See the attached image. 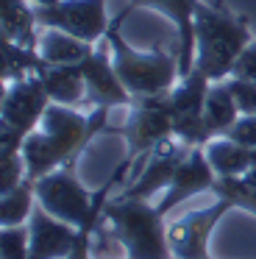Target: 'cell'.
<instances>
[{
    "label": "cell",
    "mask_w": 256,
    "mask_h": 259,
    "mask_svg": "<svg viewBox=\"0 0 256 259\" xmlns=\"http://www.w3.org/2000/svg\"><path fill=\"white\" fill-rule=\"evenodd\" d=\"M109 112L106 106L78 112L75 106L50 103L39 128L31 131L22 145L28 179L36 181L59 167H75L78 156L95 137L114 131L109 125Z\"/></svg>",
    "instance_id": "cell-1"
},
{
    "label": "cell",
    "mask_w": 256,
    "mask_h": 259,
    "mask_svg": "<svg viewBox=\"0 0 256 259\" xmlns=\"http://www.w3.org/2000/svg\"><path fill=\"white\" fill-rule=\"evenodd\" d=\"M248 20L226 3H198L195 9V67L209 81H226L239 53L250 45Z\"/></svg>",
    "instance_id": "cell-2"
},
{
    "label": "cell",
    "mask_w": 256,
    "mask_h": 259,
    "mask_svg": "<svg viewBox=\"0 0 256 259\" xmlns=\"http://www.w3.org/2000/svg\"><path fill=\"white\" fill-rule=\"evenodd\" d=\"M103 226L125 251V259H173L164 214L145 198H109L103 206Z\"/></svg>",
    "instance_id": "cell-3"
},
{
    "label": "cell",
    "mask_w": 256,
    "mask_h": 259,
    "mask_svg": "<svg viewBox=\"0 0 256 259\" xmlns=\"http://www.w3.org/2000/svg\"><path fill=\"white\" fill-rule=\"evenodd\" d=\"M134 12V6H125L114 20L111 28L106 34L111 45V62L120 75V81L125 84V90L131 92V98H159L170 95L173 87L181 78V64H178V53L167 51H137L131 48L120 34V23Z\"/></svg>",
    "instance_id": "cell-4"
},
{
    "label": "cell",
    "mask_w": 256,
    "mask_h": 259,
    "mask_svg": "<svg viewBox=\"0 0 256 259\" xmlns=\"http://www.w3.org/2000/svg\"><path fill=\"white\" fill-rule=\"evenodd\" d=\"M117 134L125 137L128 142V162L148 156L156 145L170 140L173 134V106L170 95L159 98H134L128 106V117L122 125H117Z\"/></svg>",
    "instance_id": "cell-5"
},
{
    "label": "cell",
    "mask_w": 256,
    "mask_h": 259,
    "mask_svg": "<svg viewBox=\"0 0 256 259\" xmlns=\"http://www.w3.org/2000/svg\"><path fill=\"white\" fill-rule=\"evenodd\" d=\"M211 81L192 67L187 75L178 78V84L170 92V106H173V134L184 142L187 148H203L211 140L203 123V109L206 95H209Z\"/></svg>",
    "instance_id": "cell-6"
},
{
    "label": "cell",
    "mask_w": 256,
    "mask_h": 259,
    "mask_svg": "<svg viewBox=\"0 0 256 259\" xmlns=\"http://www.w3.org/2000/svg\"><path fill=\"white\" fill-rule=\"evenodd\" d=\"M228 209H234L226 198H215L209 206L192 209V212L167 223V242H170L173 259H211L209 240Z\"/></svg>",
    "instance_id": "cell-7"
},
{
    "label": "cell",
    "mask_w": 256,
    "mask_h": 259,
    "mask_svg": "<svg viewBox=\"0 0 256 259\" xmlns=\"http://www.w3.org/2000/svg\"><path fill=\"white\" fill-rule=\"evenodd\" d=\"M42 28H59L83 42H103L111 28L106 0H59L53 6H33Z\"/></svg>",
    "instance_id": "cell-8"
},
{
    "label": "cell",
    "mask_w": 256,
    "mask_h": 259,
    "mask_svg": "<svg viewBox=\"0 0 256 259\" xmlns=\"http://www.w3.org/2000/svg\"><path fill=\"white\" fill-rule=\"evenodd\" d=\"M3 98H0V128L17 131V134L28 137L31 131L39 128L45 112L50 106V95L45 90L39 75H28V78L3 84Z\"/></svg>",
    "instance_id": "cell-9"
},
{
    "label": "cell",
    "mask_w": 256,
    "mask_h": 259,
    "mask_svg": "<svg viewBox=\"0 0 256 259\" xmlns=\"http://www.w3.org/2000/svg\"><path fill=\"white\" fill-rule=\"evenodd\" d=\"M81 73H83V81H87V103L83 106H92V109H98V106H106V109L131 106L134 98L114 70L109 39L98 42L92 48V53L81 62Z\"/></svg>",
    "instance_id": "cell-10"
},
{
    "label": "cell",
    "mask_w": 256,
    "mask_h": 259,
    "mask_svg": "<svg viewBox=\"0 0 256 259\" xmlns=\"http://www.w3.org/2000/svg\"><path fill=\"white\" fill-rule=\"evenodd\" d=\"M187 153H189V148L184 145L178 137L164 140L161 145H156L153 151L148 153V164L137 173V179H134L125 190L117 192V195L145 198V201H150L153 195H159V192H164L167 187H170L173 176H176L178 164L187 159Z\"/></svg>",
    "instance_id": "cell-11"
},
{
    "label": "cell",
    "mask_w": 256,
    "mask_h": 259,
    "mask_svg": "<svg viewBox=\"0 0 256 259\" xmlns=\"http://www.w3.org/2000/svg\"><path fill=\"white\" fill-rule=\"evenodd\" d=\"M215 181H217V176H215V170H211L209 159H206L203 148H189L187 159L178 164L170 187L161 192V198L156 201V206H159L161 214H167V212H173L178 203L187 201V198L211 192Z\"/></svg>",
    "instance_id": "cell-12"
},
{
    "label": "cell",
    "mask_w": 256,
    "mask_h": 259,
    "mask_svg": "<svg viewBox=\"0 0 256 259\" xmlns=\"http://www.w3.org/2000/svg\"><path fill=\"white\" fill-rule=\"evenodd\" d=\"M28 231H31V259H67L78 237L75 226L53 218L39 203L31 212Z\"/></svg>",
    "instance_id": "cell-13"
},
{
    "label": "cell",
    "mask_w": 256,
    "mask_h": 259,
    "mask_svg": "<svg viewBox=\"0 0 256 259\" xmlns=\"http://www.w3.org/2000/svg\"><path fill=\"white\" fill-rule=\"evenodd\" d=\"M198 3L200 0H128V6L153 9L176 25V53L178 64H181V75H187L195 67V9H198Z\"/></svg>",
    "instance_id": "cell-14"
},
{
    "label": "cell",
    "mask_w": 256,
    "mask_h": 259,
    "mask_svg": "<svg viewBox=\"0 0 256 259\" xmlns=\"http://www.w3.org/2000/svg\"><path fill=\"white\" fill-rule=\"evenodd\" d=\"M39 78L50 95V103L75 109L87 103V81H83L81 64H45Z\"/></svg>",
    "instance_id": "cell-15"
},
{
    "label": "cell",
    "mask_w": 256,
    "mask_h": 259,
    "mask_svg": "<svg viewBox=\"0 0 256 259\" xmlns=\"http://www.w3.org/2000/svg\"><path fill=\"white\" fill-rule=\"evenodd\" d=\"M203 153L209 159L217 179H234V176H248L256 167V151L228 140V137H215L203 145Z\"/></svg>",
    "instance_id": "cell-16"
},
{
    "label": "cell",
    "mask_w": 256,
    "mask_h": 259,
    "mask_svg": "<svg viewBox=\"0 0 256 259\" xmlns=\"http://www.w3.org/2000/svg\"><path fill=\"white\" fill-rule=\"evenodd\" d=\"M39 20L31 0H0V39L25 48L39 45Z\"/></svg>",
    "instance_id": "cell-17"
},
{
    "label": "cell",
    "mask_w": 256,
    "mask_h": 259,
    "mask_svg": "<svg viewBox=\"0 0 256 259\" xmlns=\"http://www.w3.org/2000/svg\"><path fill=\"white\" fill-rule=\"evenodd\" d=\"M98 42H83L78 36L67 34V31L59 28H45L39 34V56L45 59L48 64H81L83 59L92 53V48Z\"/></svg>",
    "instance_id": "cell-18"
},
{
    "label": "cell",
    "mask_w": 256,
    "mask_h": 259,
    "mask_svg": "<svg viewBox=\"0 0 256 259\" xmlns=\"http://www.w3.org/2000/svg\"><path fill=\"white\" fill-rule=\"evenodd\" d=\"M239 106L234 101L231 90H228L226 81H211L209 87V95H206V109H203V123L209 137H223L234 123L239 120Z\"/></svg>",
    "instance_id": "cell-19"
},
{
    "label": "cell",
    "mask_w": 256,
    "mask_h": 259,
    "mask_svg": "<svg viewBox=\"0 0 256 259\" xmlns=\"http://www.w3.org/2000/svg\"><path fill=\"white\" fill-rule=\"evenodd\" d=\"M0 59H3V67H0L3 84L28 78V75H39L45 70V64H48L39 56L36 48H25V45H17V42H9V39H0Z\"/></svg>",
    "instance_id": "cell-20"
},
{
    "label": "cell",
    "mask_w": 256,
    "mask_h": 259,
    "mask_svg": "<svg viewBox=\"0 0 256 259\" xmlns=\"http://www.w3.org/2000/svg\"><path fill=\"white\" fill-rule=\"evenodd\" d=\"M33 206H36V187L31 179H25L14 190L0 192V226H25Z\"/></svg>",
    "instance_id": "cell-21"
},
{
    "label": "cell",
    "mask_w": 256,
    "mask_h": 259,
    "mask_svg": "<svg viewBox=\"0 0 256 259\" xmlns=\"http://www.w3.org/2000/svg\"><path fill=\"white\" fill-rule=\"evenodd\" d=\"M215 198H226L234 209L256 214V184H250L245 176H234V179H217L211 187Z\"/></svg>",
    "instance_id": "cell-22"
},
{
    "label": "cell",
    "mask_w": 256,
    "mask_h": 259,
    "mask_svg": "<svg viewBox=\"0 0 256 259\" xmlns=\"http://www.w3.org/2000/svg\"><path fill=\"white\" fill-rule=\"evenodd\" d=\"M0 259H31V231L25 226H0Z\"/></svg>",
    "instance_id": "cell-23"
},
{
    "label": "cell",
    "mask_w": 256,
    "mask_h": 259,
    "mask_svg": "<svg viewBox=\"0 0 256 259\" xmlns=\"http://www.w3.org/2000/svg\"><path fill=\"white\" fill-rule=\"evenodd\" d=\"M25 179H28V167H25V159H22V151L20 153H0V192L14 190Z\"/></svg>",
    "instance_id": "cell-24"
},
{
    "label": "cell",
    "mask_w": 256,
    "mask_h": 259,
    "mask_svg": "<svg viewBox=\"0 0 256 259\" xmlns=\"http://www.w3.org/2000/svg\"><path fill=\"white\" fill-rule=\"evenodd\" d=\"M228 90H231L234 101H237L239 112L242 114H256V81H245V78H226Z\"/></svg>",
    "instance_id": "cell-25"
},
{
    "label": "cell",
    "mask_w": 256,
    "mask_h": 259,
    "mask_svg": "<svg viewBox=\"0 0 256 259\" xmlns=\"http://www.w3.org/2000/svg\"><path fill=\"white\" fill-rule=\"evenodd\" d=\"M223 137H228V140H234V142H239V145L256 151V114H239V120Z\"/></svg>",
    "instance_id": "cell-26"
},
{
    "label": "cell",
    "mask_w": 256,
    "mask_h": 259,
    "mask_svg": "<svg viewBox=\"0 0 256 259\" xmlns=\"http://www.w3.org/2000/svg\"><path fill=\"white\" fill-rule=\"evenodd\" d=\"M231 75L234 78H245V81H256V39L239 53V59L234 62Z\"/></svg>",
    "instance_id": "cell-27"
},
{
    "label": "cell",
    "mask_w": 256,
    "mask_h": 259,
    "mask_svg": "<svg viewBox=\"0 0 256 259\" xmlns=\"http://www.w3.org/2000/svg\"><path fill=\"white\" fill-rule=\"evenodd\" d=\"M33 6H53V3H59V0H31Z\"/></svg>",
    "instance_id": "cell-28"
}]
</instances>
